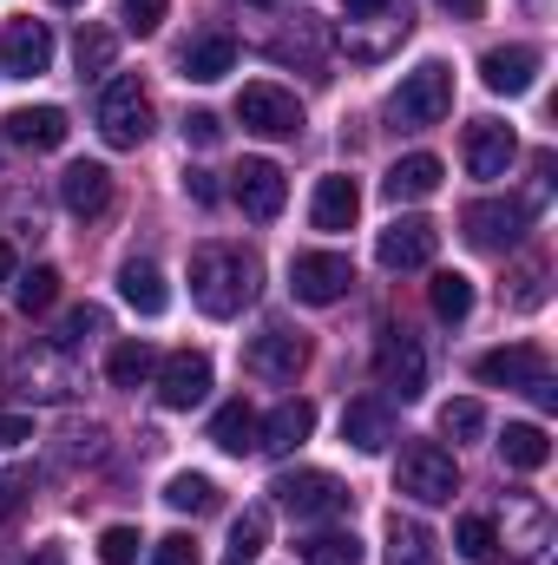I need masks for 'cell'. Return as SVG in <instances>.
Wrapping results in <instances>:
<instances>
[{
	"instance_id": "cell-6",
	"label": "cell",
	"mask_w": 558,
	"mask_h": 565,
	"mask_svg": "<svg viewBox=\"0 0 558 565\" xmlns=\"http://www.w3.org/2000/svg\"><path fill=\"white\" fill-rule=\"evenodd\" d=\"M348 282H355V264H348L342 250H302V257L289 264V289H296V302H309V309L342 302Z\"/></svg>"
},
{
	"instance_id": "cell-38",
	"label": "cell",
	"mask_w": 558,
	"mask_h": 565,
	"mask_svg": "<svg viewBox=\"0 0 558 565\" xmlns=\"http://www.w3.org/2000/svg\"><path fill=\"white\" fill-rule=\"evenodd\" d=\"M86 335H106V309H93V302H86V309H73V316L60 322V335H53V342H60V349H73V342H86Z\"/></svg>"
},
{
	"instance_id": "cell-48",
	"label": "cell",
	"mask_w": 558,
	"mask_h": 565,
	"mask_svg": "<svg viewBox=\"0 0 558 565\" xmlns=\"http://www.w3.org/2000/svg\"><path fill=\"white\" fill-rule=\"evenodd\" d=\"M348 7V20H368V13H388V0H342Z\"/></svg>"
},
{
	"instance_id": "cell-13",
	"label": "cell",
	"mask_w": 558,
	"mask_h": 565,
	"mask_svg": "<svg viewBox=\"0 0 558 565\" xmlns=\"http://www.w3.org/2000/svg\"><path fill=\"white\" fill-rule=\"evenodd\" d=\"M473 375H480L486 388H533V382L552 375V369H546V349H539V342H506V349L480 355Z\"/></svg>"
},
{
	"instance_id": "cell-42",
	"label": "cell",
	"mask_w": 558,
	"mask_h": 565,
	"mask_svg": "<svg viewBox=\"0 0 558 565\" xmlns=\"http://www.w3.org/2000/svg\"><path fill=\"white\" fill-rule=\"evenodd\" d=\"M26 487H33V473H0V520H13V513H20Z\"/></svg>"
},
{
	"instance_id": "cell-28",
	"label": "cell",
	"mask_w": 558,
	"mask_h": 565,
	"mask_svg": "<svg viewBox=\"0 0 558 565\" xmlns=\"http://www.w3.org/2000/svg\"><path fill=\"white\" fill-rule=\"evenodd\" d=\"M257 408H250V402H224V408H217V422H211V440H217V447H224V454H250V447H257Z\"/></svg>"
},
{
	"instance_id": "cell-2",
	"label": "cell",
	"mask_w": 558,
	"mask_h": 565,
	"mask_svg": "<svg viewBox=\"0 0 558 565\" xmlns=\"http://www.w3.org/2000/svg\"><path fill=\"white\" fill-rule=\"evenodd\" d=\"M395 493H408V500H420V507L453 500V493H460V467H453V454H447L440 440H408L401 460H395Z\"/></svg>"
},
{
	"instance_id": "cell-1",
	"label": "cell",
	"mask_w": 558,
	"mask_h": 565,
	"mask_svg": "<svg viewBox=\"0 0 558 565\" xmlns=\"http://www.w3.org/2000/svg\"><path fill=\"white\" fill-rule=\"evenodd\" d=\"M257 277H264V264H257L250 250H237V244H204V250L191 257V302H197L204 316H237L244 302H257Z\"/></svg>"
},
{
	"instance_id": "cell-44",
	"label": "cell",
	"mask_w": 558,
	"mask_h": 565,
	"mask_svg": "<svg viewBox=\"0 0 558 565\" xmlns=\"http://www.w3.org/2000/svg\"><path fill=\"white\" fill-rule=\"evenodd\" d=\"M184 191H191V198H197V204H217V198H224V191H217V178H211V171H184Z\"/></svg>"
},
{
	"instance_id": "cell-31",
	"label": "cell",
	"mask_w": 558,
	"mask_h": 565,
	"mask_svg": "<svg viewBox=\"0 0 558 565\" xmlns=\"http://www.w3.org/2000/svg\"><path fill=\"white\" fill-rule=\"evenodd\" d=\"M427 302H433V316H440V322H466V316H473V277L440 270V277L427 282Z\"/></svg>"
},
{
	"instance_id": "cell-30",
	"label": "cell",
	"mask_w": 558,
	"mask_h": 565,
	"mask_svg": "<svg viewBox=\"0 0 558 565\" xmlns=\"http://www.w3.org/2000/svg\"><path fill=\"white\" fill-rule=\"evenodd\" d=\"M264 546H270V513L250 507V513H237V526H230V553H224V565H257Z\"/></svg>"
},
{
	"instance_id": "cell-29",
	"label": "cell",
	"mask_w": 558,
	"mask_h": 565,
	"mask_svg": "<svg viewBox=\"0 0 558 565\" xmlns=\"http://www.w3.org/2000/svg\"><path fill=\"white\" fill-rule=\"evenodd\" d=\"M151 369H158V355H151V342H139V335L112 342V355H106V382L112 388H139Z\"/></svg>"
},
{
	"instance_id": "cell-16",
	"label": "cell",
	"mask_w": 558,
	"mask_h": 565,
	"mask_svg": "<svg viewBox=\"0 0 558 565\" xmlns=\"http://www.w3.org/2000/svg\"><path fill=\"white\" fill-rule=\"evenodd\" d=\"M244 362H250V375H264V382H296V369H302V362H309V342H302V335H296V329H264V335H257V342H250V355H244Z\"/></svg>"
},
{
	"instance_id": "cell-20",
	"label": "cell",
	"mask_w": 558,
	"mask_h": 565,
	"mask_svg": "<svg viewBox=\"0 0 558 565\" xmlns=\"http://www.w3.org/2000/svg\"><path fill=\"white\" fill-rule=\"evenodd\" d=\"M309 217H315V231H348V224L362 217L355 178H348V171H329V178L315 184V198H309Z\"/></svg>"
},
{
	"instance_id": "cell-32",
	"label": "cell",
	"mask_w": 558,
	"mask_h": 565,
	"mask_svg": "<svg viewBox=\"0 0 558 565\" xmlns=\"http://www.w3.org/2000/svg\"><path fill=\"white\" fill-rule=\"evenodd\" d=\"M302 565H362V540L329 526V533H309L302 540Z\"/></svg>"
},
{
	"instance_id": "cell-26",
	"label": "cell",
	"mask_w": 558,
	"mask_h": 565,
	"mask_svg": "<svg viewBox=\"0 0 558 565\" xmlns=\"http://www.w3.org/2000/svg\"><path fill=\"white\" fill-rule=\"evenodd\" d=\"M382 559L388 565H440V540H433L420 520L395 513V520H388V546H382Z\"/></svg>"
},
{
	"instance_id": "cell-47",
	"label": "cell",
	"mask_w": 558,
	"mask_h": 565,
	"mask_svg": "<svg viewBox=\"0 0 558 565\" xmlns=\"http://www.w3.org/2000/svg\"><path fill=\"white\" fill-rule=\"evenodd\" d=\"M480 7L486 0H440V13H453V20H480Z\"/></svg>"
},
{
	"instance_id": "cell-3",
	"label": "cell",
	"mask_w": 558,
	"mask_h": 565,
	"mask_svg": "<svg viewBox=\"0 0 558 565\" xmlns=\"http://www.w3.org/2000/svg\"><path fill=\"white\" fill-rule=\"evenodd\" d=\"M270 500H277L289 520H335V513H348V487L335 480V473H322V467H289L270 480Z\"/></svg>"
},
{
	"instance_id": "cell-10",
	"label": "cell",
	"mask_w": 558,
	"mask_h": 565,
	"mask_svg": "<svg viewBox=\"0 0 558 565\" xmlns=\"http://www.w3.org/2000/svg\"><path fill=\"white\" fill-rule=\"evenodd\" d=\"M230 198L244 204V217L270 224L282 204H289V178H282V164H270V158H244V164L230 171Z\"/></svg>"
},
{
	"instance_id": "cell-11",
	"label": "cell",
	"mask_w": 558,
	"mask_h": 565,
	"mask_svg": "<svg viewBox=\"0 0 558 565\" xmlns=\"http://www.w3.org/2000/svg\"><path fill=\"white\" fill-rule=\"evenodd\" d=\"M433 250H440V231H433L427 217H395V224L375 237V264H382V270H427Z\"/></svg>"
},
{
	"instance_id": "cell-43",
	"label": "cell",
	"mask_w": 558,
	"mask_h": 565,
	"mask_svg": "<svg viewBox=\"0 0 558 565\" xmlns=\"http://www.w3.org/2000/svg\"><path fill=\"white\" fill-rule=\"evenodd\" d=\"M217 139H224L217 113H191V119H184V145H217Z\"/></svg>"
},
{
	"instance_id": "cell-12",
	"label": "cell",
	"mask_w": 558,
	"mask_h": 565,
	"mask_svg": "<svg viewBox=\"0 0 558 565\" xmlns=\"http://www.w3.org/2000/svg\"><path fill=\"white\" fill-rule=\"evenodd\" d=\"M211 395V355H197V349H178V355H164L158 362V402L178 415V408H197Z\"/></svg>"
},
{
	"instance_id": "cell-33",
	"label": "cell",
	"mask_w": 558,
	"mask_h": 565,
	"mask_svg": "<svg viewBox=\"0 0 558 565\" xmlns=\"http://www.w3.org/2000/svg\"><path fill=\"white\" fill-rule=\"evenodd\" d=\"M73 60H79V79H99V73H112V60H119V40H112L106 26H79V40H73Z\"/></svg>"
},
{
	"instance_id": "cell-49",
	"label": "cell",
	"mask_w": 558,
	"mask_h": 565,
	"mask_svg": "<svg viewBox=\"0 0 558 565\" xmlns=\"http://www.w3.org/2000/svg\"><path fill=\"white\" fill-rule=\"evenodd\" d=\"M26 565H66V553H60V546H40V553H33Z\"/></svg>"
},
{
	"instance_id": "cell-51",
	"label": "cell",
	"mask_w": 558,
	"mask_h": 565,
	"mask_svg": "<svg viewBox=\"0 0 558 565\" xmlns=\"http://www.w3.org/2000/svg\"><path fill=\"white\" fill-rule=\"evenodd\" d=\"M53 7H79V0H53Z\"/></svg>"
},
{
	"instance_id": "cell-34",
	"label": "cell",
	"mask_w": 558,
	"mask_h": 565,
	"mask_svg": "<svg viewBox=\"0 0 558 565\" xmlns=\"http://www.w3.org/2000/svg\"><path fill=\"white\" fill-rule=\"evenodd\" d=\"M453 546H460V559H473V565H500V553H506V546H500V526H493V520H480V513H473V520H460Z\"/></svg>"
},
{
	"instance_id": "cell-46",
	"label": "cell",
	"mask_w": 558,
	"mask_h": 565,
	"mask_svg": "<svg viewBox=\"0 0 558 565\" xmlns=\"http://www.w3.org/2000/svg\"><path fill=\"white\" fill-rule=\"evenodd\" d=\"M526 395H533V402H539V408H558V382H552V375H539V382H533V388H526Z\"/></svg>"
},
{
	"instance_id": "cell-45",
	"label": "cell",
	"mask_w": 558,
	"mask_h": 565,
	"mask_svg": "<svg viewBox=\"0 0 558 565\" xmlns=\"http://www.w3.org/2000/svg\"><path fill=\"white\" fill-rule=\"evenodd\" d=\"M20 440H33V422L26 415H0V447H20Z\"/></svg>"
},
{
	"instance_id": "cell-5",
	"label": "cell",
	"mask_w": 558,
	"mask_h": 565,
	"mask_svg": "<svg viewBox=\"0 0 558 565\" xmlns=\"http://www.w3.org/2000/svg\"><path fill=\"white\" fill-rule=\"evenodd\" d=\"M447 113H453V73H447L440 60L415 66V73L395 86V99H388V119H395V126H408V132H420V126H440Z\"/></svg>"
},
{
	"instance_id": "cell-22",
	"label": "cell",
	"mask_w": 558,
	"mask_h": 565,
	"mask_svg": "<svg viewBox=\"0 0 558 565\" xmlns=\"http://www.w3.org/2000/svg\"><path fill=\"white\" fill-rule=\"evenodd\" d=\"M7 139L26 145V151H53V145H66V113L60 106H13L7 113Z\"/></svg>"
},
{
	"instance_id": "cell-4",
	"label": "cell",
	"mask_w": 558,
	"mask_h": 565,
	"mask_svg": "<svg viewBox=\"0 0 558 565\" xmlns=\"http://www.w3.org/2000/svg\"><path fill=\"white\" fill-rule=\"evenodd\" d=\"M93 119H99V132H106L112 151H139V145L151 139V99H144V86L132 79V73L106 79V93H99Z\"/></svg>"
},
{
	"instance_id": "cell-39",
	"label": "cell",
	"mask_w": 558,
	"mask_h": 565,
	"mask_svg": "<svg viewBox=\"0 0 558 565\" xmlns=\"http://www.w3.org/2000/svg\"><path fill=\"white\" fill-rule=\"evenodd\" d=\"M99 559L106 565H139V533H132V526H106V533H99Z\"/></svg>"
},
{
	"instance_id": "cell-35",
	"label": "cell",
	"mask_w": 558,
	"mask_h": 565,
	"mask_svg": "<svg viewBox=\"0 0 558 565\" xmlns=\"http://www.w3.org/2000/svg\"><path fill=\"white\" fill-rule=\"evenodd\" d=\"M13 302H20L26 316H40V309H53V302H60V270H53V264H33L26 277L13 282Z\"/></svg>"
},
{
	"instance_id": "cell-8",
	"label": "cell",
	"mask_w": 558,
	"mask_h": 565,
	"mask_svg": "<svg viewBox=\"0 0 558 565\" xmlns=\"http://www.w3.org/2000/svg\"><path fill=\"white\" fill-rule=\"evenodd\" d=\"M237 119H244V132H257V139H296V132H302L296 93H282L270 79H257V86L237 93Z\"/></svg>"
},
{
	"instance_id": "cell-37",
	"label": "cell",
	"mask_w": 558,
	"mask_h": 565,
	"mask_svg": "<svg viewBox=\"0 0 558 565\" xmlns=\"http://www.w3.org/2000/svg\"><path fill=\"white\" fill-rule=\"evenodd\" d=\"M480 427H486V408L480 402H447L440 408V434H453V440H473Z\"/></svg>"
},
{
	"instance_id": "cell-21",
	"label": "cell",
	"mask_w": 558,
	"mask_h": 565,
	"mask_svg": "<svg viewBox=\"0 0 558 565\" xmlns=\"http://www.w3.org/2000/svg\"><path fill=\"white\" fill-rule=\"evenodd\" d=\"M342 440H348L355 454H382V447L395 440V415H388V402H375V395L348 402V415H342Z\"/></svg>"
},
{
	"instance_id": "cell-7",
	"label": "cell",
	"mask_w": 558,
	"mask_h": 565,
	"mask_svg": "<svg viewBox=\"0 0 558 565\" xmlns=\"http://www.w3.org/2000/svg\"><path fill=\"white\" fill-rule=\"evenodd\" d=\"M526 204L519 198H480V204H466L460 211V231H466V244L473 250H513L519 237H526Z\"/></svg>"
},
{
	"instance_id": "cell-24",
	"label": "cell",
	"mask_w": 558,
	"mask_h": 565,
	"mask_svg": "<svg viewBox=\"0 0 558 565\" xmlns=\"http://www.w3.org/2000/svg\"><path fill=\"white\" fill-rule=\"evenodd\" d=\"M309 434H315V408L289 395V402H282L277 415H270V422L257 427V447H264V454H296V447H302Z\"/></svg>"
},
{
	"instance_id": "cell-27",
	"label": "cell",
	"mask_w": 558,
	"mask_h": 565,
	"mask_svg": "<svg viewBox=\"0 0 558 565\" xmlns=\"http://www.w3.org/2000/svg\"><path fill=\"white\" fill-rule=\"evenodd\" d=\"M500 454H506V467H519V473H539V467L552 460V440H546V427L513 422L506 434H500Z\"/></svg>"
},
{
	"instance_id": "cell-41",
	"label": "cell",
	"mask_w": 558,
	"mask_h": 565,
	"mask_svg": "<svg viewBox=\"0 0 558 565\" xmlns=\"http://www.w3.org/2000/svg\"><path fill=\"white\" fill-rule=\"evenodd\" d=\"M164 7H171V0H126V26H132V33H158Z\"/></svg>"
},
{
	"instance_id": "cell-40",
	"label": "cell",
	"mask_w": 558,
	"mask_h": 565,
	"mask_svg": "<svg viewBox=\"0 0 558 565\" xmlns=\"http://www.w3.org/2000/svg\"><path fill=\"white\" fill-rule=\"evenodd\" d=\"M151 565H204V553H197V540L171 533V540H158V546H151Z\"/></svg>"
},
{
	"instance_id": "cell-50",
	"label": "cell",
	"mask_w": 558,
	"mask_h": 565,
	"mask_svg": "<svg viewBox=\"0 0 558 565\" xmlns=\"http://www.w3.org/2000/svg\"><path fill=\"white\" fill-rule=\"evenodd\" d=\"M13 277V250H7V244H0V282Z\"/></svg>"
},
{
	"instance_id": "cell-14",
	"label": "cell",
	"mask_w": 558,
	"mask_h": 565,
	"mask_svg": "<svg viewBox=\"0 0 558 565\" xmlns=\"http://www.w3.org/2000/svg\"><path fill=\"white\" fill-rule=\"evenodd\" d=\"M0 66H7L13 79H40V73L53 66V26H46V20H13L7 40H0Z\"/></svg>"
},
{
	"instance_id": "cell-25",
	"label": "cell",
	"mask_w": 558,
	"mask_h": 565,
	"mask_svg": "<svg viewBox=\"0 0 558 565\" xmlns=\"http://www.w3.org/2000/svg\"><path fill=\"white\" fill-rule=\"evenodd\" d=\"M119 296H126L139 316H164V302H171L164 270H158L151 257H126V264H119Z\"/></svg>"
},
{
	"instance_id": "cell-18",
	"label": "cell",
	"mask_w": 558,
	"mask_h": 565,
	"mask_svg": "<svg viewBox=\"0 0 558 565\" xmlns=\"http://www.w3.org/2000/svg\"><path fill=\"white\" fill-rule=\"evenodd\" d=\"M178 66H184V79H197V86L224 79V73L237 66V33H230V26H211V33H197V40L178 53Z\"/></svg>"
},
{
	"instance_id": "cell-17",
	"label": "cell",
	"mask_w": 558,
	"mask_h": 565,
	"mask_svg": "<svg viewBox=\"0 0 558 565\" xmlns=\"http://www.w3.org/2000/svg\"><path fill=\"white\" fill-rule=\"evenodd\" d=\"M60 204H66L73 217H106V204H112V171L93 164V158L66 164V178H60Z\"/></svg>"
},
{
	"instance_id": "cell-23",
	"label": "cell",
	"mask_w": 558,
	"mask_h": 565,
	"mask_svg": "<svg viewBox=\"0 0 558 565\" xmlns=\"http://www.w3.org/2000/svg\"><path fill=\"white\" fill-rule=\"evenodd\" d=\"M440 178H447V171H440L433 151H408V158L382 178V191H388L395 204H415V198H433V191H440Z\"/></svg>"
},
{
	"instance_id": "cell-9",
	"label": "cell",
	"mask_w": 558,
	"mask_h": 565,
	"mask_svg": "<svg viewBox=\"0 0 558 565\" xmlns=\"http://www.w3.org/2000/svg\"><path fill=\"white\" fill-rule=\"evenodd\" d=\"M375 382L395 402H415L420 388H427V355H420V342L408 329H382V342H375Z\"/></svg>"
},
{
	"instance_id": "cell-15",
	"label": "cell",
	"mask_w": 558,
	"mask_h": 565,
	"mask_svg": "<svg viewBox=\"0 0 558 565\" xmlns=\"http://www.w3.org/2000/svg\"><path fill=\"white\" fill-rule=\"evenodd\" d=\"M460 151H466V171H473V178H506L513 158H519V139H513L500 119H473L466 139H460Z\"/></svg>"
},
{
	"instance_id": "cell-19",
	"label": "cell",
	"mask_w": 558,
	"mask_h": 565,
	"mask_svg": "<svg viewBox=\"0 0 558 565\" xmlns=\"http://www.w3.org/2000/svg\"><path fill=\"white\" fill-rule=\"evenodd\" d=\"M533 73H539V46H493V53L480 60L486 93H506V99L533 93Z\"/></svg>"
},
{
	"instance_id": "cell-36",
	"label": "cell",
	"mask_w": 558,
	"mask_h": 565,
	"mask_svg": "<svg viewBox=\"0 0 558 565\" xmlns=\"http://www.w3.org/2000/svg\"><path fill=\"white\" fill-rule=\"evenodd\" d=\"M164 500H171L178 513H211V507H217V487H211L204 473H171Z\"/></svg>"
}]
</instances>
